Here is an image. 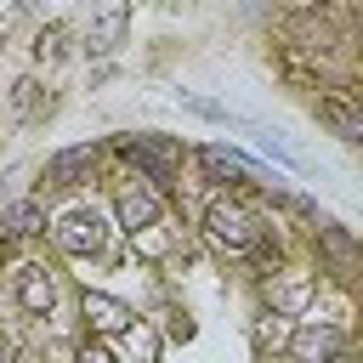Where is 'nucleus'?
Listing matches in <instances>:
<instances>
[{
    "label": "nucleus",
    "mask_w": 363,
    "mask_h": 363,
    "mask_svg": "<svg viewBox=\"0 0 363 363\" xmlns=\"http://www.w3.org/2000/svg\"><path fill=\"white\" fill-rule=\"evenodd\" d=\"M204 233H210V244H221L227 255H244V250L255 244V227H250V216H244L238 204H227V199H216V204H210V216H204Z\"/></svg>",
    "instance_id": "obj_1"
},
{
    "label": "nucleus",
    "mask_w": 363,
    "mask_h": 363,
    "mask_svg": "<svg viewBox=\"0 0 363 363\" xmlns=\"http://www.w3.org/2000/svg\"><path fill=\"white\" fill-rule=\"evenodd\" d=\"M119 153H125L153 187H170V170H176V147H170V142H159V136H125Z\"/></svg>",
    "instance_id": "obj_2"
},
{
    "label": "nucleus",
    "mask_w": 363,
    "mask_h": 363,
    "mask_svg": "<svg viewBox=\"0 0 363 363\" xmlns=\"http://www.w3.org/2000/svg\"><path fill=\"white\" fill-rule=\"evenodd\" d=\"M125 23H130V6H119V0H113V6H102V11L85 23V51H91V57H108V51L119 45Z\"/></svg>",
    "instance_id": "obj_3"
},
{
    "label": "nucleus",
    "mask_w": 363,
    "mask_h": 363,
    "mask_svg": "<svg viewBox=\"0 0 363 363\" xmlns=\"http://www.w3.org/2000/svg\"><path fill=\"white\" fill-rule=\"evenodd\" d=\"M102 238H108V233H102V221H96V216H85V210L57 221V244H62L68 255H96V250H102Z\"/></svg>",
    "instance_id": "obj_4"
},
{
    "label": "nucleus",
    "mask_w": 363,
    "mask_h": 363,
    "mask_svg": "<svg viewBox=\"0 0 363 363\" xmlns=\"http://www.w3.org/2000/svg\"><path fill=\"white\" fill-rule=\"evenodd\" d=\"M91 159H96V147H91V142H79V147H62V153L45 164V182H51V187H74V182L91 170Z\"/></svg>",
    "instance_id": "obj_5"
},
{
    "label": "nucleus",
    "mask_w": 363,
    "mask_h": 363,
    "mask_svg": "<svg viewBox=\"0 0 363 363\" xmlns=\"http://www.w3.org/2000/svg\"><path fill=\"white\" fill-rule=\"evenodd\" d=\"M17 301H23V312H51V301H57L51 272L45 267H23L17 272Z\"/></svg>",
    "instance_id": "obj_6"
},
{
    "label": "nucleus",
    "mask_w": 363,
    "mask_h": 363,
    "mask_svg": "<svg viewBox=\"0 0 363 363\" xmlns=\"http://www.w3.org/2000/svg\"><path fill=\"white\" fill-rule=\"evenodd\" d=\"M340 329H301L295 335V357L301 363H335V352H340Z\"/></svg>",
    "instance_id": "obj_7"
},
{
    "label": "nucleus",
    "mask_w": 363,
    "mask_h": 363,
    "mask_svg": "<svg viewBox=\"0 0 363 363\" xmlns=\"http://www.w3.org/2000/svg\"><path fill=\"white\" fill-rule=\"evenodd\" d=\"M159 221V193H119V227L125 233H142Z\"/></svg>",
    "instance_id": "obj_8"
},
{
    "label": "nucleus",
    "mask_w": 363,
    "mask_h": 363,
    "mask_svg": "<svg viewBox=\"0 0 363 363\" xmlns=\"http://www.w3.org/2000/svg\"><path fill=\"white\" fill-rule=\"evenodd\" d=\"M85 318H91V329L119 335V329L130 323V306H125V301H113V295H85Z\"/></svg>",
    "instance_id": "obj_9"
},
{
    "label": "nucleus",
    "mask_w": 363,
    "mask_h": 363,
    "mask_svg": "<svg viewBox=\"0 0 363 363\" xmlns=\"http://www.w3.org/2000/svg\"><path fill=\"white\" fill-rule=\"evenodd\" d=\"M329 125L363 147V102H346V96H329Z\"/></svg>",
    "instance_id": "obj_10"
},
{
    "label": "nucleus",
    "mask_w": 363,
    "mask_h": 363,
    "mask_svg": "<svg viewBox=\"0 0 363 363\" xmlns=\"http://www.w3.org/2000/svg\"><path fill=\"white\" fill-rule=\"evenodd\" d=\"M0 227H6V233H40L45 216H40V204L23 199V204H6V210H0Z\"/></svg>",
    "instance_id": "obj_11"
},
{
    "label": "nucleus",
    "mask_w": 363,
    "mask_h": 363,
    "mask_svg": "<svg viewBox=\"0 0 363 363\" xmlns=\"http://www.w3.org/2000/svg\"><path fill=\"white\" fill-rule=\"evenodd\" d=\"M40 96H45V91H40L34 79H17V85H11V113H17V119H34V113H40Z\"/></svg>",
    "instance_id": "obj_12"
},
{
    "label": "nucleus",
    "mask_w": 363,
    "mask_h": 363,
    "mask_svg": "<svg viewBox=\"0 0 363 363\" xmlns=\"http://www.w3.org/2000/svg\"><path fill=\"white\" fill-rule=\"evenodd\" d=\"M204 164H210L216 176H250V164H244L238 153H221V147H204Z\"/></svg>",
    "instance_id": "obj_13"
},
{
    "label": "nucleus",
    "mask_w": 363,
    "mask_h": 363,
    "mask_svg": "<svg viewBox=\"0 0 363 363\" xmlns=\"http://www.w3.org/2000/svg\"><path fill=\"white\" fill-rule=\"evenodd\" d=\"M34 51H40L45 62H51V57L62 51V23H51V28H40V45H34Z\"/></svg>",
    "instance_id": "obj_14"
},
{
    "label": "nucleus",
    "mask_w": 363,
    "mask_h": 363,
    "mask_svg": "<svg viewBox=\"0 0 363 363\" xmlns=\"http://www.w3.org/2000/svg\"><path fill=\"white\" fill-rule=\"evenodd\" d=\"M323 244H329L335 255H346V261H352V238H346L340 227H323Z\"/></svg>",
    "instance_id": "obj_15"
},
{
    "label": "nucleus",
    "mask_w": 363,
    "mask_h": 363,
    "mask_svg": "<svg viewBox=\"0 0 363 363\" xmlns=\"http://www.w3.org/2000/svg\"><path fill=\"white\" fill-rule=\"evenodd\" d=\"M74 363H113V357H108V352H102V346H85V352H79V357H74Z\"/></svg>",
    "instance_id": "obj_16"
},
{
    "label": "nucleus",
    "mask_w": 363,
    "mask_h": 363,
    "mask_svg": "<svg viewBox=\"0 0 363 363\" xmlns=\"http://www.w3.org/2000/svg\"><path fill=\"white\" fill-rule=\"evenodd\" d=\"M0 363H11V352H6V346H0Z\"/></svg>",
    "instance_id": "obj_17"
},
{
    "label": "nucleus",
    "mask_w": 363,
    "mask_h": 363,
    "mask_svg": "<svg viewBox=\"0 0 363 363\" xmlns=\"http://www.w3.org/2000/svg\"><path fill=\"white\" fill-rule=\"evenodd\" d=\"M0 255H6V233H0Z\"/></svg>",
    "instance_id": "obj_18"
},
{
    "label": "nucleus",
    "mask_w": 363,
    "mask_h": 363,
    "mask_svg": "<svg viewBox=\"0 0 363 363\" xmlns=\"http://www.w3.org/2000/svg\"><path fill=\"white\" fill-rule=\"evenodd\" d=\"M335 363H352V357H335Z\"/></svg>",
    "instance_id": "obj_19"
}]
</instances>
